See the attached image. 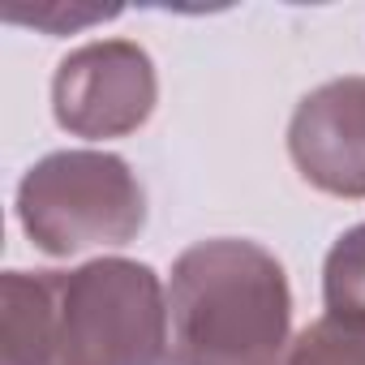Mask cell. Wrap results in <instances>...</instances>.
Masks as SVG:
<instances>
[{
    "instance_id": "6da1fadb",
    "label": "cell",
    "mask_w": 365,
    "mask_h": 365,
    "mask_svg": "<svg viewBox=\"0 0 365 365\" xmlns=\"http://www.w3.org/2000/svg\"><path fill=\"white\" fill-rule=\"evenodd\" d=\"M0 292V365H163L168 288L146 262L5 271Z\"/></svg>"
},
{
    "instance_id": "7a4b0ae2",
    "label": "cell",
    "mask_w": 365,
    "mask_h": 365,
    "mask_svg": "<svg viewBox=\"0 0 365 365\" xmlns=\"http://www.w3.org/2000/svg\"><path fill=\"white\" fill-rule=\"evenodd\" d=\"M288 331V275L258 241L215 237L172 262L163 365H279Z\"/></svg>"
},
{
    "instance_id": "3957f363",
    "label": "cell",
    "mask_w": 365,
    "mask_h": 365,
    "mask_svg": "<svg viewBox=\"0 0 365 365\" xmlns=\"http://www.w3.org/2000/svg\"><path fill=\"white\" fill-rule=\"evenodd\" d=\"M18 220L52 258L116 250L146 228V190L112 150H56L22 176Z\"/></svg>"
},
{
    "instance_id": "277c9868",
    "label": "cell",
    "mask_w": 365,
    "mask_h": 365,
    "mask_svg": "<svg viewBox=\"0 0 365 365\" xmlns=\"http://www.w3.org/2000/svg\"><path fill=\"white\" fill-rule=\"evenodd\" d=\"M159 78L146 48L129 39H95L69 52L52 78L56 125L73 138H125L155 112Z\"/></svg>"
},
{
    "instance_id": "5b68a950",
    "label": "cell",
    "mask_w": 365,
    "mask_h": 365,
    "mask_svg": "<svg viewBox=\"0 0 365 365\" xmlns=\"http://www.w3.org/2000/svg\"><path fill=\"white\" fill-rule=\"evenodd\" d=\"M288 155L314 190L365 198V78L309 91L288 120Z\"/></svg>"
},
{
    "instance_id": "8992f818",
    "label": "cell",
    "mask_w": 365,
    "mask_h": 365,
    "mask_svg": "<svg viewBox=\"0 0 365 365\" xmlns=\"http://www.w3.org/2000/svg\"><path fill=\"white\" fill-rule=\"evenodd\" d=\"M322 301L339 322L365 327V224L335 237L322 262Z\"/></svg>"
},
{
    "instance_id": "52a82bcc",
    "label": "cell",
    "mask_w": 365,
    "mask_h": 365,
    "mask_svg": "<svg viewBox=\"0 0 365 365\" xmlns=\"http://www.w3.org/2000/svg\"><path fill=\"white\" fill-rule=\"evenodd\" d=\"M284 365H365V327L327 314L288 344Z\"/></svg>"
},
{
    "instance_id": "ba28073f",
    "label": "cell",
    "mask_w": 365,
    "mask_h": 365,
    "mask_svg": "<svg viewBox=\"0 0 365 365\" xmlns=\"http://www.w3.org/2000/svg\"><path fill=\"white\" fill-rule=\"evenodd\" d=\"M120 9L116 5H39V9H31V14H18V9H9L5 18L9 22H31V26H39V31H48V35H69V31H82V26H91V22H108V18H116Z\"/></svg>"
}]
</instances>
